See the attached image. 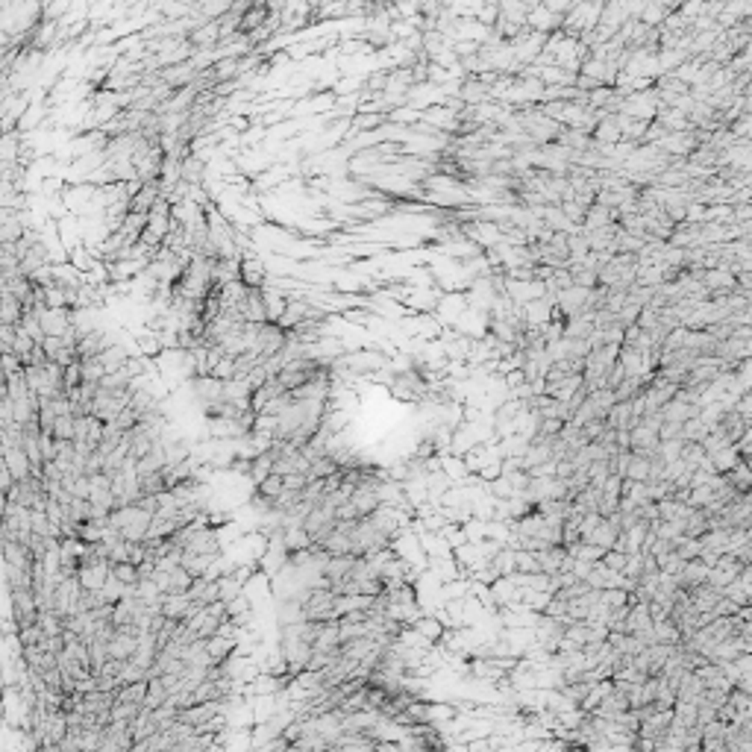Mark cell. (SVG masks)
Masks as SVG:
<instances>
[{"label":"cell","instance_id":"11","mask_svg":"<svg viewBox=\"0 0 752 752\" xmlns=\"http://www.w3.org/2000/svg\"><path fill=\"white\" fill-rule=\"evenodd\" d=\"M194 603L200 605H212L215 600H220V588H218V579H209V576H197L194 585L188 588Z\"/></svg>","mask_w":752,"mask_h":752},{"label":"cell","instance_id":"30","mask_svg":"<svg viewBox=\"0 0 752 752\" xmlns=\"http://www.w3.org/2000/svg\"><path fill=\"white\" fill-rule=\"evenodd\" d=\"M282 488H285V477H280V473H271L268 479L256 485V491L262 497H268V500H276V497L282 494Z\"/></svg>","mask_w":752,"mask_h":752},{"label":"cell","instance_id":"23","mask_svg":"<svg viewBox=\"0 0 752 752\" xmlns=\"http://www.w3.org/2000/svg\"><path fill=\"white\" fill-rule=\"evenodd\" d=\"M338 470H341V464L333 456H320L312 461V468H309V479H329Z\"/></svg>","mask_w":752,"mask_h":752},{"label":"cell","instance_id":"31","mask_svg":"<svg viewBox=\"0 0 752 752\" xmlns=\"http://www.w3.org/2000/svg\"><path fill=\"white\" fill-rule=\"evenodd\" d=\"M212 376H218V379H224V382H227V379H236V376H238V364H236V359H232V356H224V359H220L215 368H212Z\"/></svg>","mask_w":752,"mask_h":752},{"label":"cell","instance_id":"28","mask_svg":"<svg viewBox=\"0 0 752 752\" xmlns=\"http://www.w3.org/2000/svg\"><path fill=\"white\" fill-rule=\"evenodd\" d=\"M74 435H76V415H59L56 424H53V438L74 441Z\"/></svg>","mask_w":752,"mask_h":752},{"label":"cell","instance_id":"27","mask_svg":"<svg viewBox=\"0 0 752 752\" xmlns=\"http://www.w3.org/2000/svg\"><path fill=\"white\" fill-rule=\"evenodd\" d=\"M112 573L124 585H138V579H141V570L136 561H118V564H112Z\"/></svg>","mask_w":752,"mask_h":752},{"label":"cell","instance_id":"25","mask_svg":"<svg viewBox=\"0 0 752 752\" xmlns=\"http://www.w3.org/2000/svg\"><path fill=\"white\" fill-rule=\"evenodd\" d=\"M415 629H417V632L424 635L426 640H441V638H444V623L435 620V617H417Z\"/></svg>","mask_w":752,"mask_h":752},{"label":"cell","instance_id":"1","mask_svg":"<svg viewBox=\"0 0 752 752\" xmlns=\"http://www.w3.org/2000/svg\"><path fill=\"white\" fill-rule=\"evenodd\" d=\"M9 603H12V608H9V617L18 623V629L39 623L41 608H39L36 591H32V588H12V591H9Z\"/></svg>","mask_w":752,"mask_h":752},{"label":"cell","instance_id":"14","mask_svg":"<svg viewBox=\"0 0 752 752\" xmlns=\"http://www.w3.org/2000/svg\"><path fill=\"white\" fill-rule=\"evenodd\" d=\"M21 317H24V303L18 300V297L3 289V306H0V324H21Z\"/></svg>","mask_w":752,"mask_h":752},{"label":"cell","instance_id":"12","mask_svg":"<svg viewBox=\"0 0 752 752\" xmlns=\"http://www.w3.org/2000/svg\"><path fill=\"white\" fill-rule=\"evenodd\" d=\"M136 649H138V635L127 632V629H118L115 638L109 640V656L112 658H132Z\"/></svg>","mask_w":752,"mask_h":752},{"label":"cell","instance_id":"6","mask_svg":"<svg viewBox=\"0 0 752 752\" xmlns=\"http://www.w3.org/2000/svg\"><path fill=\"white\" fill-rule=\"evenodd\" d=\"M191 388H194L197 403L206 406V403H215V400L224 397V379H218V376L206 373V376H197V379H191Z\"/></svg>","mask_w":752,"mask_h":752},{"label":"cell","instance_id":"29","mask_svg":"<svg viewBox=\"0 0 752 752\" xmlns=\"http://www.w3.org/2000/svg\"><path fill=\"white\" fill-rule=\"evenodd\" d=\"M705 435H709V426H705L702 420H700V415L691 417V420H685V424H682V438H685V441H700V444H702Z\"/></svg>","mask_w":752,"mask_h":752},{"label":"cell","instance_id":"18","mask_svg":"<svg viewBox=\"0 0 752 752\" xmlns=\"http://www.w3.org/2000/svg\"><path fill=\"white\" fill-rule=\"evenodd\" d=\"M617 532H620V529L608 521V517H603L600 526H596L594 532L588 535V541H591V544H596V547H603V550H612L614 541H617Z\"/></svg>","mask_w":752,"mask_h":752},{"label":"cell","instance_id":"21","mask_svg":"<svg viewBox=\"0 0 752 752\" xmlns=\"http://www.w3.org/2000/svg\"><path fill=\"white\" fill-rule=\"evenodd\" d=\"M132 353H127L121 344H109L103 353H101V362L106 364V370L112 373V370H121V368H127V362H129Z\"/></svg>","mask_w":752,"mask_h":752},{"label":"cell","instance_id":"16","mask_svg":"<svg viewBox=\"0 0 752 752\" xmlns=\"http://www.w3.org/2000/svg\"><path fill=\"white\" fill-rule=\"evenodd\" d=\"M711 464H714V470L717 473H729L735 468V464L744 459L740 456V450H738V444H729V447H723V450H717V452H711Z\"/></svg>","mask_w":752,"mask_h":752},{"label":"cell","instance_id":"2","mask_svg":"<svg viewBox=\"0 0 752 752\" xmlns=\"http://www.w3.org/2000/svg\"><path fill=\"white\" fill-rule=\"evenodd\" d=\"M159 605H162V614L171 617V620H176V623L188 620V617H191L197 608H203L200 603L191 600V594H188V591H182V594H165Z\"/></svg>","mask_w":752,"mask_h":752},{"label":"cell","instance_id":"17","mask_svg":"<svg viewBox=\"0 0 752 752\" xmlns=\"http://www.w3.org/2000/svg\"><path fill=\"white\" fill-rule=\"evenodd\" d=\"M147 688H150V679H141V682H127V685H121V688H118V702H136V705H145Z\"/></svg>","mask_w":752,"mask_h":752},{"label":"cell","instance_id":"19","mask_svg":"<svg viewBox=\"0 0 752 752\" xmlns=\"http://www.w3.org/2000/svg\"><path fill=\"white\" fill-rule=\"evenodd\" d=\"M726 479H729V485H732L735 491H740V494L752 491V470H749V464H746L744 459H740L735 468L726 473Z\"/></svg>","mask_w":752,"mask_h":752},{"label":"cell","instance_id":"22","mask_svg":"<svg viewBox=\"0 0 752 752\" xmlns=\"http://www.w3.org/2000/svg\"><path fill=\"white\" fill-rule=\"evenodd\" d=\"M194 579L197 576H191V573H188L182 564L180 567H174V570H168V594H182V591H188L194 585Z\"/></svg>","mask_w":752,"mask_h":752},{"label":"cell","instance_id":"13","mask_svg":"<svg viewBox=\"0 0 752 752\" xmlns=\"http://www.w3.org/2000/svg\"><path fill=\"white\" fill-rule=\"evenodd\" d=\"M649 477H652V456H647V452H632L629 468H626V479L649 482Z\"/></svg>","mask_w":752,"mask_h":752},{"label":"cell","instance_id":"26","mask_svg":"<svg viewBox=\"0 0 752 752\" xmlns=\"http://www.w3.org/2000/svg\"><path fill=\"white\" fill-rule=\"evenodd\" d=\"M218 588H220V600L229 603V600H236V596L244 594V585H241L232 573H224V576L218 579Z\"/></svg>","mask_w":752,"mask_h":752},{"label":"cell","instance_id":"5","mask_svg":"<svg viewBox=\"0 0 752 752\" xmlns=\"http://www.w3.org/2000/svg\"><path fill=\"white\" fill-rule=\"evenodd\" d=\"M709 573H711V564H705L700 556H696L691 561H685V567H682V573L676 576V582H679V588L691 591V588H696V585L709 582Z\"/></svg>","mask_w":752,"mask_h":752},{"label":"cell","instance_id":"4","mask_svg":"<svg viewBox=\"0 0 752 752\" xmlns=\"http://www.w3.org/2000/svg\"><path fill=\"white\" fill-rule=\"evenodd\" d=\"M658 444H661V435H658L656 426L644 424V420L632 426V452H647V456H656Z\"/></svg>","mask_w":752,"mask_h":752},{"label":"cell","instance_id":"32","mask_svg":"<svg viewBox=\"0 0 752 752\" xmlns=\"http://www.w3.org/2000/svg\"><path fill=\"white\" fill-rule=\"evenodd\" d=\"M227 612H229V617H241V614L253 612V605H250V600H247V591L241 594V596H236V600H229V603H227Z\"/></svg>","mask_w":752,"mask_h":752},{"label":"cell","instance_id":"3","mask_svg":"<svg viewBox=\"0 0 752 752\" xmlns=\"http://www.w3.org/2000/svg\"><path fill=\"white\" fill-rule=\"evenodd\" d=\"M744 570V561H740L738 556H732V552H723L720 558H717V564L711 567L709 573V585H714V588H726L732 579H738V573Z\"/></svg>","mask_w":752,"mask_h":752},{"label":"cell","instance_id":"33","mask_svg":"<svg viewBox=\"0 0 752 752\" xmlns=\"http://www.w3.org/2000/svg\"><path fill=\"white\" fill-rule=\"evenodd\" d=\"M626 556H629V552H620V550H608L605 556H603V561L608 564V567H614V570H620V573H623V567H626Z\"/></svg>","mask_w":752,"mask_h":752},{"label":"cell","instance_id":"15","mask_svg":"<svg viewBox=\"0 0 752 752\" xmlns=\"http://www.w3.org/2000/svg\"><path fill=\"white\" fill-rule=\"evenodd\" d=\"M605 424L612 429H632V400H617L608 412Z\"/></svg>","mask_w":752,"mask_h":752},{"label":"cell","instance_id":"24","mask_svg":"<svg viewBox=\"0 0 752 752\" xmlns=\"http://www.w3.org/2000/svg\"><path fill=\"white\" fill-rule=\"evenodd\" d=\"M136 596H141L145 603H162L165 591L159 588L153 576H145V579H138V585H136Z\"/></svg>","mask_w":752,"mask_h":752},{"label":"cell","instance_id":"20","mask_svg":"<svg viewBox=\"0 0 752 752\" xmlns=\"http://www.w3.org/2000/svg\"><path fill=\"white\" fill-rule=\"evenodd\" d=\"M171 700V691H168V685H165L162 676L156 679H150V688H147V696H145V709H159L162 702H168Z\"/></svg>","mask_w":752,"mask_h":752},{"label":"cell","instance_id":"7","mask_svg":"<svg viewBox=\"0 0 752 752\" xmlns=\"http://www.w3.org/2000/svg\"><path fill=\"white\" fill-rule=\"evenodd\" d=\"M241 315L244 320H253V324H268V306H264V294L262 289H247L244 300H241Z\"/></svg>","mask_w":752,"mask_h":752},{"label":"cell","instance_id":"8","mask_svg":"<svg viewBox=\"0 0 752 752\" xmlns=\"http://www.w3.org/2000/svg\"><path fill=\"white\" fill-rule=\"evenodd\" d=\"M241 282L247 285V289H264L268 285V271H264V264L259 256H241Z\"/></svg>","mask_w":752,"mask_h":752},{"label":"cell","instance_id":"10","mask_svg":"<svg viewBox=\"0 0 752 752\" xmlns=\"http://www.w3.org/2000/svg\"><path fill=\"white\" fill-rule=\"evenodd\" d=\"M206 649H209V656H212L215 665H220V661H227L232 652L238 649V638L236 635H212V638H206Z\"/></svg>","mask_w":752,"mask_h":752},{"label":"cell","instance_id":"9","mask_svg":"<svg viewBox=\"0 0 752 752\" xmlns=\"http://www.w3.org/2000/svg\"><path fill=\"white\" fill-rule=\"evenodd\" d=\"M109 344H112V338H109L106 329H92V333H85L80 338L76 350H80V359H92V356H101Z\"/></svg>","mask_w":752,"mask_h":752}]
</instances>
